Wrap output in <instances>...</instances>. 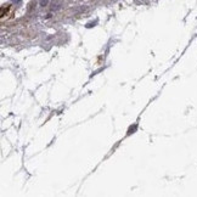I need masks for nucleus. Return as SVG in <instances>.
<instances>
[{
  "instance_id": "nucleus-2",
  "label": "nucleus",
  "mask_w": 197,
  "mask_h": 197,
  "mask_svg": "<svg viewBox=\"0 0 197 197\" xmlns=\"http://www.w3.org/2000/svg\"><path fill=\"white\" fill-rule=\"evenodd\" d=\"M46 1H48V0H41V5H45L46 4Z\"/></svg>"
},
{
  "instance_id": "nucleus-1",
  "label": "nucleus",
  "mask_w": 197,
  "mask_h": 197,
  "mask_svg": "<svg viewBox=\"0 0 197 197\" xmlns=\"http://www.w3.org/2000/svg\"><path fill=\"white\" fill-rule=\"evenodd\" d=\"M135 128H136V125H134V128L132 127V128L129 129V133H128V134H132V132H134V130H135Z\"/></svg>"
}]
</instances>
